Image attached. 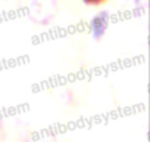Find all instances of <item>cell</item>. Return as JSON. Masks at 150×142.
Returning a JSON list of instances; mask_svg holds the SVG:
<instances>
[{"label":"cell","mask_w":150,"mask_h":142,"mask_svg":"<svg viewBox=\"0 0 150 142\" xmlns=\"http://www.w3.org/2000/svg\"><path fill=\"white\" fill-rule=\"evenodd\" d=\"M108 27V15L106 14H100L99 16H96L91 22V28H93V33H94V37H100L105 30Z\"/></svg>","instance_id":"6da1fadb"}]
</instances>
